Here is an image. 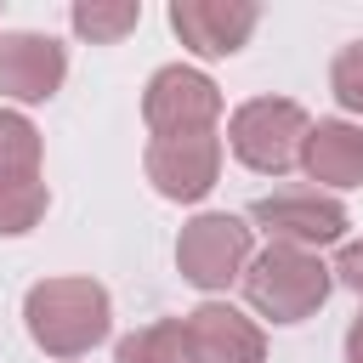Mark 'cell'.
<instances>
[{
    "label": "cell",
    "mask_w": 363,
    "mask_h": 363,
    "mask_svg": "<svg viewBox=\"0 0 363 363\" xmlns=\"http://www.w3.org/2000/svg\"><path fill=\"white\" fill-rule=\"evenodd\" d=\"M51 187L45 176H0V238H23L45 221Z\"/></svg>",
    "instance_id": "cell-13"
},
{
    "label": "cell",
    "mask_w": 363,
    "mask_h": 363,
    "mask_svg": "<svg viewBox=\"0 0 363 363\" xmlns=\"http://www.w3.org/2000/svg\"><path fill=\"white\" fill-rule=\"evenodd\" d=\"M250 233H267V244H289V250H323V244H340L352 216L335 193H318V187H278L267 199L250 204Z\"/></svg>",
    "instance_id": "cell-5"
},
{
    "label": "cell",
    "mask_w": 363,
    "mask_h": 363,
    "mask_svg": "<svg viewBox=\"0 0 363 363\" xmlns=\"http://www.w3.org/2000/svg\"><path fill=\"white\" fill-rule=\"evenodd\" d=\"M187 346H193V363H267V335L250 312L227 306V301H199L187 318Z\"/></svg>",
    "instance_id": "cell-10"
},
{
    "label": "cell",
    "mask_w": 363,
    "mask_h": 363,
    "mask_svg": "<svg viewBox=\"0 0 363 363\" xmlns=\"http://www.w3.org/2000/svg\"><path fill=\"white\" fill-rule=\"evenodd\" d=\"M23 329L45 357L74 363V357H85L91 346L108 340L113 301L96 278H40L23 295Z\"/></svg>",
    "instance_id": "cell-1"
},
{
    "label": "cell",
    "mask_w": 363,
    "mask_h": 363,
    "mask_svg": "<svg viewBox=\"0 0 363 363\" xmlns=\"http://www.w3.org/2000/svg\"><path fill=\"white\" fill-rule=\"evenodd\" d=\"M329 278L346 284V289L363 301V244H340V255L329 261Z\"/></svg>",
    "instance_id": "cell-17"
},
{
    "label": "cell",
    "mask_w": 363,
    "mask_h": 363,
    "mask_svg": "<svg viewBox=\"0 0 363 363\" xmlns=\"http://www.w3.org/2000/svg\"><path fill=\"white\" fill-rule=\"evenodd\" d=\"M329 91H335V102H340L346 113L363 119V40H352V45L335 51V62H329Z\"/></svg>",
    "instance_id": "cell-16"
},
{
    "label": "cell",
    "mask_w": 363,
    "mask_h": 363,
    "mask_svg": "<svg viewBox=\"0 0 363 363\" xmlns=\"http://www.w3.org/2000/svg\"><path fill=\"white\" fill-rule=\"evenodd\" d=\"M255 23H261V6H250V0H170L176 40L193 57H204V62L244 51L250 34H255Z\"/></svg>",
    "instance_id": "cell-9"
},
{
    "label": "cell",
    "mask_w": 363,
    "mask_h": 363,
    "mask_svg": "<svg viewBox=\"0 0 363 363\" xmlns=\"http://www.w3.org/2000/svg\"><path fill=\"white\" fill-rule=\"evenodd\" d=\"M113 363H193V346H187L182 318L142 323L136 335H125V340L113 346Z\"/></svg>",
    "instance_id": "cell-14"
},
{
    "label": "cell",
    "mask_w": 363,
    "mask_h": 363,
    "mask_svg": "<svg viewBox=\"0 0 363 363\" xmlns=\"http://www.w3.org/2000/svg\"><path fill=\"white\" fill-rule=\"evenodd\" d=\"M68 23L91 45H119L142 23V0H74L68 6Z\"/></svg>",
    "instance_id": "cell-12"
},
{
    "label": "cell",
    "mask_w": 363,
    "mask_h": 363,
    "mask_svg": "<svg viewBox=\"0 0 363 363\" xmlns=\"http://www.w3.org/2000/svg\"><path fill=\"white\" fill-rule=\"evenodd\" d=\"M40 130L28 113L0 108V176H40Z\"/></svg>",
    "instance_id": "cell-15"
},
{
    "label": "cell",
    "mask_w": 363,
    "mask_h": 363,
    "mask_svg": "<svg viewBox=\"0 0 363 363\" xmlns=\"http://www.w3.org/2000/svg\"><path fill=\"white\" fill-rule=\"evenodd\" d=\"M346 363H363V312L346 323Z\"/></svg>",
    "instance_id": "cell-18"
},
{
    "label": "cell",
    "mask_w": 363,
    "mask_h": 363,
    "mask_svg": "<svg viewBox=\"0 0 363 363\" xmlns=\"http://www.w3.org/2000/svg\"><path fill=\"white\" fill-rule=\"evenodd\" d=\"M295 170L306 182H318V193L363 187V125H352V119H312Z\"/></svg>",
    "instance_id": "cell-11"
},
{
    "label": "cell",
    "mask_w": 363,
    "mask_h": 363,
    "mask_svg": "<svg viewBox=\"0 0 363 363\" xmlns=\"http://www.w3.org/2000/svg\"><path fill=\"white\" fill-rule=\"evenodd\" d=\"M238 284H244L250 312L267 323H306L335 289L329 261L312 250H289V244H267L261 255H250Z\"/></svg>",
    "instance_id": "cell-2"
},
{
    "label": "cell",
    "mask_w": 363,
    "mask_h": 363,
    "mask_svg": "<svg viewBox=\"0 0 363 363\" xmlns=\"http://www.w3.org/2000/svg\"><path fill=\"white\" fill-rule=\"evenodd\" d=\"M250 255H255V233L233 210H199L176 238V272L204 295H221L227 284H238Z\"/></svg>",
    "instance_id": "cell-4"
},
{
    "label": "cell",
    "mask_w": 363,
    "mask_h": 363,
    "mask_svg": "<svg viewBox=\"0 0 363 363\" xmlns=\"http://www.w3.org/2000/svg\"><path fill=\"white\" fill-rule=\"evenodd\" d=\"M142 170L159 199L170 204H199L221 182V136L216 130H187V136H153L142 153Z\"/></svg>",
    "instance_id": "cell-7"
},
{
    "label": "cell",
    "mask_w": 363,
    "mask_h": 363,
    "mask_svg": "<svg viewBox=\"0 0 363 363\" xmlns=\"http://www.w3.org/2000/svg\"><path fill=\"white\" fill-rule=\"evenodd\" d=\"M68 79V51L62 40L40 28H6L0 34V96L11 102H51Z\"/></svg>",
    "instance_id": "cell-8"
},
{
    "label": "cell",
    "mask_w": 363,
    "mask_h": 363,
    "mask_svg": "<svg viewBox=\"0 0 363 363\" xmlns=\"http://www.w3.org/2000/svg\"><path fill=\"white\" fill-rule=\"evenodd\" d=\"M142 119L153 136H187V130H216L221 119V91L204 68L164 62L147 91H142Z\"/></svg>",
    "instance_id": "cell-6"
},
{
    "label": "cell",
    "mask_w": 363,
    "mask_h": 363,
    "mask_svg": "<svg viewBox=\"0 0 363 363\" xmlns=\"http://www.w3.org/2000/svg\"><path fill=\"white\" fill-rule=\"evenodd\" d=\"M312 119L301 102L289 96H250L244 108H233L227 119V147L244 170L255 176H284L301 164V142H306Z\"/></svg>",
    "instance_id": "cell-3"
}]
</instances>
